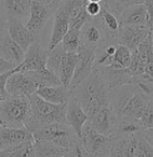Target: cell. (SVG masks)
I'll return each mask as SVG.
<instances>
[{
  "label": "cell",
  "instance_id": "obj_1",
  "mask_svg": "<svg viewBox=\"0 0 153 157\" xmlns=\"http://www.w3.org/2000/svg\"><path fill=\"white\" fill-rule=\"evenodd\" d=\"M69 90L88 119L102 107L108 106L110 89L99 70H93L84 81Z\"/></svg>",
  "mask_w": 153,
  "mask_h": 157
},
{
  "label": "cell",
  "instance_id": "obj_2",
  "mask_svg": "<svg viewBox=\"0 0 153 157\" xmlns=\"http://www.w3.org/2000/svg\"><path fill=\"white\" fill-rule=\"evenodd\" d=\"M31 116L26 124V128L31 132L37 125L46 124H66V104L56 105L47 102L39 97L36 94H32L29 97Z\"/></svg>",
  "mask_w": 153,
  "mask_h": 157
},
{
  "label": "cell",
  "instance_id": "obj_3",
  "mask_svg": "<svg viewBox=\"0 0 153 157\" xmlns=\"http://www.w3.org/2000/svg\"><path fill=\"white\" fill-rule=\"evenodd\" d=\"M30 116L31 109L29 97L8 96L0 100V126L25 127Z\"/></svg>",
  "mask_w": 153,
  "mask_h": 157
},
{
  "label": "cell",
  "instance_id": "obj_4",
  "mask_svg": "<svg viewBox=\"0 0 153 157\" xmlns=\"http://www.w3.org/2000/svg\"><path fill=\"white\" fill-rule=\"evenodd\" d=\"M31 133L34 136V140L50 141L64 148H70L80 141L77 135L67 124L55 122L46 125H37L31 131Z\"/></svg>",
  "mask_w": 153,
  "mask_h": 157
},
{
  "label": "cell",
  "instance_id": "obj_5",
  "mask_svg": "<svg viewBox=\"0 0 153 157\" xmlns=\"http://www.w3.org/2000/svg\"><path fill=\"white\" fill-rule=\"evenodd\" d=\"M114 140L116 137L103 136L95 131L87 120L81 131L80 145L86 157H110V152Z\"/></svg>",
  "mask_w": 153,
  "mask_h": 157
},
{
  "label": "cell",
  "instance_id": "obj_6",
  "mask_svg": "<svg viewBox=\"0 0 153 157\" xmlns=\"http://www.w3.org/2000/svg\"><path fill=\"white\" fill-rule=\"evenodd\" d=\"M132 76L146 72L153 75V34L151 33L146 40L131 51V64L128 66Z\"/></svg>",
  "mask_w": 153,
  "mask_h": 157
},
{
  "label": "cell",
  "instance_id": "obj_7",
  "mask_svg": "<svg viewBox=\"0 0 153 157\" xmlns=\"http://www.w3.org/2000/svg\"><path fill=\"white\" fill-rule=\"evenodd\" d=\"M93 63H95V49L80 44L75 72L69 89H73L81 81H84L87 76H90V74L93 71Z\"/></svg>",
  "mask_w": 153,
  "mask_h": 157
},
{
  "label": "cell",
  "instance_id": "obj_8",
  "mask_svg": "<svg viewBox=\"0 0 153 157\" xmlns=\"http://www.w3.org/2000/svg\"><path fill=\"white\" fill-rule=\"evenodd\" d=\"M54 11H55V8L51 4L31 2L30 9H29L28 23L25 26L30 31L40 35L45 25L47 24V21L51 19V16H54Z\"/></svg>",
  "mask_w": 153,
  "mask_h": 157
},
{
  "label": "cell",
  "instance_id": "obj_9",
  "mask_svg": "<svg viewBox=\"0 0 153 157\" xmlns=\"http://www.w3.org/2000/svg\"><path fill=\"white\" fill-rule=\"evenodd\" d=\"M37 87V84L23 71H15L6 82V92L9 96L30 97L35 94Z\"/></svg>",
  "mask_w": 153,
  "mask_h": 157
},
{
  "label": "cell",
  "instance_id": "obj_10",
  "mask_svg": "<svg viewBox=\"0 0 153 157\" xmlns=\"http://www.w3.org/2000/svg\"><path fill=\"white\" fill-rule=\"evenodd\" d=\"M49 50L40 45V40L32 43L25 51L24 60L19 65V71H36L46 67Z\"/></svg>",
  "mask_w": 153,
  "mask_h": 157
},
{
  "label": "cell",
  "instance_id": "obj_11",
  "mask_svg": "<svg viewBox=\"0 0 153 157\" xmlns=\"http://www.w3.org/2000/svg\"><path fill=\"white\" fill-rule=\"evenodd\" d=\"M6 30L10 35V37L13 40L20 46L24 51L28 50V48L37 41L40 40V35H37L32 31H30L23 23L21 19H8V25H6Z\"/></svg>",
  "mask_w": 153,
  "mask_h": 157
},
{
  "label": "cell",
  "instance_id": "obj_12",
  "mask_svg": "<svg viewBox=\"0 0 153 157\" xmlns=\"http://www.w3.org/2000/svg\"><path fill=\"white\" fill-rule=\"evenodd\" d=\"M34 140L32 133L26 127H6L0 126V145L2 150L11 151L25 141Z\"/></svg>",
  "mask_w": 153,
  "mask_h": 157
},
{
  "label": "cell",
  "instance_id": "obj_13",
  "mask_svg": "<svg viewBox=\"0 0 153 157\" xmlns=\"http://www.w3.org/2000/svg\"><path fill=\"white\" fill-rule=\"evenodd\" d=\"M117 121V116L114 111L111 109V106H105L101 110H99L92 117L88 119V122L93 127L95 131L103 136H112L114 125ZM113 137V136H112Z\"/></svg>",
  "mask_w": 153,
  "mask_h": 157
},
{
  "label": "cell",
  "instance_id": "obj_14",
  "mask_svg": "<svg viewBox=\"0 0 153 157\" xmlns=\"http://www.w3.org/2000/svg\"><path fill=\"white\" fill-rule=\"evenodd\" d=\"M152 33L146 28L136 26H120L117 31V43L126 46L129 51H133L140 44H142L146 37Z\"/></svg>",
  "mask_w": 153,
  "mask_h": 157
},
{
  "label": "cell",
  "instance_id": "obj_15",
  "mask_svg": "<svg viewBox=\"0 0 153 157\" xmlns=\"http://www.w3.org/2000/svg\"><path fill=\"white\" fill-rule=\"evenodd\" d=\"M69 30V15L65 5L60 3L59 5L55 6L54 11V28L51 33V40L49 43L47 50H51L57 44H60L62 37Z\"/></svg>",
  "mask_w": 153,
  "mask_h": 157
},
{
  "label": "cell",
  "instance_id": "obj_16",
  "mask_svg": "<svg viewBox=\"0 0 153 157\" xmlns=\"http://www.w3.org/2000/svg\"><path fill=\"white\" fill-rule=\"evenodd\" d=\"M87 120H88V116L85 113V111L79 105L77 100L70 92V97L66 102V124L75 131L79 139L81 136L82 127L87 122Z\"/></svg>",
  "mask_w": 153,
  "mask_h": 157
},
{
  "label": "cell",
  "instance_id": "obj_17",
  "mask_svg": "<svg viewBox=\"0 0 153 157\" xmlns=\"http://www.w3.org/2000/svg\"><path fill=\"white\" fill-rule=\"evenodd\" d=\"M120 26H136V28H146L147 11L143 4L131 5L122 8L117 16ZM147 29V28H146Z\"/></svg>",
  "mask_w": 153,
  "mask_h": 157
},
{
  "label": "cell",
  "instance_id": "obj_18",
  "mask_svg": "<svg viewBox=\"0 0 153 157\" xmlns=\"http://www.w3.org/2000/svg\"><path fill=\"white\" fill-rule=\"evenodd\" d=\"M25 51L10 37L8 30L0 33V56L19 66L24 60Z\"/></svg>",
  "mask_w": 153,
  "mask_h": 157
},
{
  "label": "cell",
  "instance_id": "obj_19",
  "mask_svg": "<svg viewBox=\"0 0 153 157\" xmlns=\"http://www.w3.org/2000/svg\"><path fill=\"white\" fill-rule=\"evenodd\" d=\"M69 15V29H81L90 17L86 13V0H62Z\"/></svg>",
  "mask_w": 153,
  "mask_h": 157
},
{
  "label": "cell",
  "instance_id": "obj_20",
  "mask_svg": "<svg viewBox=\"0 0 153 157\" xmlns=\"http://www.w3.org/2000/svg\"><path fill=\"white\" fill-rule=\"evenodd\" d=\"M101 72L103 80L106 81L108 89H113L121 85L132 84V74L128 69H117L113 66H103L100 69H96Z\"/></svg>",
  "mask_w": 153,
  "mask_h": 157
},
{
  "label": "cell",
  "instance_id": "obj_21",
  "mask_svg": "<svg viewBox=\"0 0 153 157\" xmlns=\"http://www.w3.org/2000/svg\"><path fill=\"white\" fill-rule=\"evenodd\" d=\"M143 130H146V127L142 126L140 120L133 119V117L121 116L117 117L112 136L116 137V139H127V137L141 133Z\"/></svg>",
  "mask_w": 153,
  "mask_h": 157
},
{
  "label": "cell",
  "instance_id": "obj_22",
  "mask_svg": "<svg viewBox=\"0 0 153 157\" xmlns=\"http://www.w3.org/2000/svg\"><path fill=\"white\" fill-rule=\"evenodd\" d=\"M35 94L41 97L43 100L56 104V105H62L66 104L69 97H70V90L66 89L62 85L59 86H40L37 87Z\"/></svg>",
  "mask_w": 153,
  "mask_h": 157
},
{
  "label": "cell",
  "instance_id": "obj_23",
  "mask_svg": "<svg viewBox=\"0 0 153 157\" xmlns=\"http://www.w3.org/2000/svg\"><path fill=\"white\" fill-rule=\"evenodd\" d=\"M35 157H65L66 150L50 141L34 140Z\"/></svg>",
  "mask_w": 153,
  "mask_h": 157
},
{
  "label": "cell",
  "instance_id": "obj_24",
  "mask_svg": "<svg viewBox=\"0 0 153 157\" xmlns=\"http://www.w3.org/2000/svg\"><path fill=\"white\" fill-rule=\"evenodd\" d=\"M24 72H26V75L30 78H32L39 87L40 86H59V85H62L59 76H56L52 71H50L46 67H44L41 70H36V71H24Z\"/></svg>",
  "mask_w": 153,
  "mask_h": 157
},
{
  "label": "cell",
  "instance_id": "obj_25",
  "mask_svg": "<svg viewBox=\"0 0 153 157\" xmlns=\"http://www.w3.org/2000/svg\"><path fill=\"white\" fill-rule=\"evenodd\" d=\"M65 55H66V50L64 49V46H62L61 43L57 44L51 50H49L47 60H46V69H49L50 71H52L56 76H60L61 65H62V60H64Z\"/></svg>",
  "mask_w": 153,
  "mask_h": 157
},
{
  "label": "cell",
  "instance_id": "obj_26",
  "mask_svg": "<svg viewBox=\"0 0 153 157\" xmlns=\"http://www.w3.org/2000/svg\"><path fill=\"white\" fill-rule=\"evenodd\" d=\"M76 61H77V54H70L66 52L64 60H62V65H61V71H60V80L62 86H65L66 89H69L70 82L72 80V76L75 72V67H76Z\"/></svg>",
  "mask_w": 153,
  "mask_h": 157
},
{
  "label": "cell",
  "instance_id": "obj_27",
  "mask_svg": "<svg viewBox=\"0 0 153 157\" xmlns=\"http://www.w3.org/2000/svg\"><path fill=\"white\" fill-rule=\"evenodd\" d=\"M0 10H2L8 19H28L29 10L23 8L14 0H0Z\"/></svg>",
  "mask_w": 153,
  "mask_h": 157
},
{
  "label": "cell",
  "instance_id": "obj_28",
  "mask_svg": "<svg viewBox=\"0 0 153 157\" xmlns=\"http://www.w3.org/2000/svg\"><path fill=\"white\" fill-rule=\"evenodd\" d=\"M61 44L66 52L70 54H77L79 48H80V30L79 29H69L65 36L62 37Z\"/></svg>",
  "mask_w": 153,
  "mask_h": 157
},
{
  "label": "cell",
  "instance_id": "obj_29",
  "mask_svg": "<svg viewBox=\"0 0 153 157\" xmlns=\"http://www.w3.org/2000/svg\"><path fill=\"white\" fill-rule=\"evenodd\" d=\"M129 64H131V51L126 46L118 44L116 46L113 60L110 66L117 67V69H128Z\"/></svg>",
  "mask_w": 153,
  "mask_h": 157
},
{
  "label": "cell",
  "instance_id": "obj_30",
  "mask_svg": "<svg viewBox=\"0 0 153 157\" xmlns=\"http://www.w3.org/2000/svg\"><path fill=\"white\" fill-rule=\"evenodd\" d=\"M101 20H102V24L103 26L106 28V30L111 34H117L118 29H120V23H118V19L117 16L112 14L110 10H107V8L105 6V4L102 3V9H101V13L99 14Z\"/></svg>",
  "mask_w": 153,
  "mask_h": 157
},
{
  "label": "cell",
  "instance_id": "obj_31",
  "mask_svg": "<svg viewBox=\"0 0 153 157\" xmlns=\"http://www.w3.org/2000/svg\"><path fill=\"white\" fill-rule=\"evenodd\" d=\"M10 152H11V157H35L34 140L20 144L19 146L14 147Z\"/></svg>",
  "mask_w": 153,
  "mask_h": 157
},
{
  "label": "cell",
  "instance_id": "obj_32",
  "mask_svg": "<svg viewBox=\"0 0 153 157\" xmlns=\"http://www.w3.org/2000/svg\"><path fill=\"white\" fill-rule=\"evenodd\" d=\"M140 122L146 128H153V102H148L140 116Z\"/></svg>",
  "mask_w": 153,
  "mask_h": 157
},
{
  "label": "cell",
  "instance_id": "obj_33",
  "mask_svg": "<svg viewBox=\"0 0 153 157\" xmlns=\"http://www.w3.org/2000/svg\"><path fill=\"white\" fill-rule=\"evenodd\" d=\"M15 71H19V67L16 66L15 69L10 70V71H6V72H3L0 74V96L3 97V99H5V97H8V92H6V82H8V78L15 72Z\"/></svg>",
  "mask_w": 153,
  "mask_h": 157
},
{
  "label": "cell",
  "instance_id": "obj_34",
  "mask_svg": "<svg viewBox=\"0 0 153 157\" xmlns=\"http://www.w3.org/2000/svg\"><path fill=\"white\" fill-rule=\"evenodd\" d=\"M65 157H86V155H85V152H84V150L80 145V141L76 145H73L72 147L66 150Z\"/></svg>",
  "mask_w": 153,
  "mask_h": 157
},
{
  "label": "cell",
  "instance_id": "obj_35",
  "mask_svg": "<svg viewBox=\"0 0 153 157\" xmlns=\"http://www.w3.org/2000/svg\"><path fill=\"white\" fill-rule=\"evenodd\" d=\"M86 13L90 17H95L101 13L102 3H86Z\"/></svg>",
  "mask_w": 153,
  "mask_h": 157
},
{
  "label": "cell",
  "instance_id": "obj_36",
  "mask_svg": "<svg viewBox=\"0 0 153 157\" xmlns=\"http://www.w3.org/2000/svg\"><path fill=\"white\" fill-rule=\"evenodd\" d=\"M144 0H118L117 2V9H118V14H120V10L122 8H126V6H131V5H138V4H143ZM117 14V16H118Z\"/></svg>",
  "mask_w": 153,
  "mask_h": 157
},
{
  "label": "cell",
  "instance_id": "obj_37",
  "mask_svg": "<svg viewBox=\"0 0 153 157\" xmlns=\"http://www.w3.org/2000/svg\"><path fill=\"white\" fill-rule=\"evenodd\" d=\"M117 2H118V0H102V3H103L105 6L107 8V10H110L112 14H114L116 16H117V14H118Z\"/></svg>",
  "mask_w": 153,
  "mask_h": 157
},
{
  "label": "cell",
  "instance_id": "obj_38",
  "mask_svg": "<svg viewBox=\"0 0 153 157\" xmlns=\"http://www.w3.org/2000/svg\"><path fill=\"white\" fill-rule=\"evenodd\" d=\"M15 67H16V66H15L13 63L5 60V59H3L2 56H0V74L6 72V71H10V70H13V69H15Z\"/></svg>",
  "mask_w": 153,
  "mask_h": 157
},
{
  "label": "cell",
  "instance_id": "obj_39",
  "mask_svg": "<svg viewBox=\"0 0 153 157\" xmlns=\"http://www.w3.org/2000/svg\"><path fill=\"white\" fill-rule=\"evenodd\" d=\"M6 25H8V17L2 10H0V33L6 30Z\"/></svg>",
  "mask_w": 153,
  "mask_h": 157
},
{
  "label": "cell",
  "instance_id": "obj_40",
  "mask_svg": "<svg viewBox=\"0 0 153 157\" xmlns=\"http://www.w3.org/2000/svg\"><path fill=\"white\" fill-rule=\"evenodd\" d=\"M14 2H16L17 4H20L23 8L25 9H30V5H31V0H14Z\"/></svg>",
  "mask_w": 153,
  "mask_h": 157
},
{
  "label": "cell",
  "instance_id": "obj_41",
  "mask_svg": "<svg viewBox=\"0 0 153 157\" xmlns=\"http://www.w3.org/2000/svg\"><path fill=\"white\" fill-rule=\"evenodd\" d=\"M0 157H11V152L6 150H0Z\"/></svg>",
  "mask_w": 153,
  "mask_h": 157
},
{
  "label": "cell",
  "instance_id": "obj_42",
  "mask_svg": "<svg viewBox=\"0 0 153 157\" xmlns=\"http://www.w3.org/2000/svg\"><path fill=\"white\" fill-rule=\"evenodd\" d=\"M31 2H37V3H43V4H51V0H31Z\"/></svg>",
  "mask_w": 153,
  "mask_h": 157
},
{
  "label": "cell",
  "instance_id": "obj_43",
  "mask_svg": "<svg viewBox=\"0 0 153 157\" xmlns=\"http://www.w3.org/2000/svg\"><path fill=\"white\" fill-rule=\"evenodd\" d=\"M61 2H62V0H51V5H52V6L55 8L56 5H59V4L61 3Z\"/></svg>",
  "mask_w": 153,
  "mask_h": 157
},
{
  "label": "cell",
  "instance_id": "obj_44",
  "mask_svg": "<svg viewBox=\"0 0 153 157\" xmlns=\"http://www.w3.org/2000/svg\"><path fill=\"white\" fill-rule=\"evenodd\" d=\"M87 3H102V0H86Z\"/></svg>",
  "mask_w": 153,
  "mask_h": 157
},
{
  "label": "cell",
  "instance_id": "obj_45",
  "mask_svg": "<svg viewBox=\"0 0 153 157\" xmlns=\"http://www.w3.org/2000/svg\"><path fill=\"white\" fill-rule=\"evenodd\" d=\"M2 99H3V97H2V96H0V100H2Z\"/></svg>",
  "mask_w": 153,
  "mask_h": 157
},
{
  "label": "cell",
  "instance_id": "obj_46",
  "mask_svg": "<svg viewBox=\"0 0 153 157\" xmlns=\"http://www.w3.org/2000/svg\"><path fill=\"white\" fill-rule=\"evenodd\" d=\"M0 150H2V145H0Z\"/></svg>",
  "mask_w": 153,
  "mask_h": 157
}]
</instances>
